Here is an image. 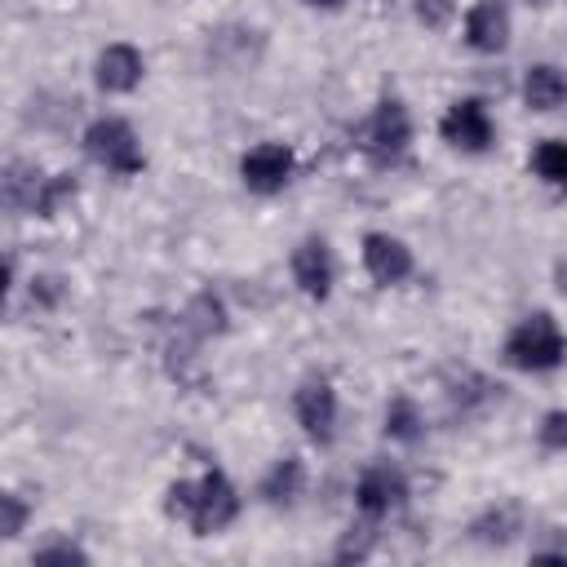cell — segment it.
I'll use <instances>...</instances> for the list:
<instances>
[{
  "mask_svg": "<svg viewBox=\"0 0 567 567\" xmlns=\"http://www.w3.org/2000/svg\"><path fill=\"white\" fill-rule=\"evenodd\" d=\"M412 9H416V18H421L425 27H434V31H439V27H447V22H452V13H456V9H452V0H416Z\"/></svg>",
  "mask_w": 567,
  "mask_h": 567,
  "instance_id": "44dd1931",
  "label": "cell"
},
{
  "mask_svg": "<svg viewBox=\"0 0 567 567\" xmlns=\"http://www.w3.org/2000/svg\"><path fill=\"white\" fill-rule=\"evenodd\" d=\"M239 177H244L248 190L275 195V190H284L288 177H292V151H288L284 142H257V146L239 159Z\"/></svg>",
  "mask_w": 567,
  "mask_h": 567,
  "instance_id": "8992f818",
  "label": "cell"
},
{
  "mask_svg": "<svg viewBox=\"0 0 567 567\" xmlns=\"http://www.w3.org/2000/svg\"><path fill=\"white\" fill-rule=\"evenodd\" d=\"M301 483H306V470H301L297 456H288V461H279V465L270 470V478L261 483V492H266L270 501H292V496L301 492Z\"/></svg>",
  "mask_w": 567,
  "mask_h": 567,
  "instance_id": "e0dca14e",
  "label": "cell"
},
{
  "mask_svg": "<svg viewBox=\"0 0 567 567\" xmlns=\"http://www.w3.org/2000/svg\"><path fill=\"white\" fill-rule=\"evenodd\" d=\"M292 408H297L301 430H306L315 443H328V439H332V425H337V394H332V385H328L323 377L306 381V385L297 390Z\"/></svg>",
  "mask_w": 567,
  "mask_h": 567,
  "instance_id": "ba28073f",
  "label": "cell"
},
{
  "mask_svg": "<svg viewBox=\"0 0 567 567\" xmlns=\"http://www.w3.org/2000/svg\"><path fill=\"white\" fill-rule=\"evenodd\" d=\"M177 328L190 337V341H204V337H217V332H226V310H221V301L213 297V292H199L186 310H182V319H177Z\"/></svg>",
  "mask_w": 567,
  "mask_h": 567,
  "instance_id": "5bb4252c",
  "label": "cell"
},
{
  "mask_svg": "<svg viewBox=\"0 0 567 567\" xmlns=\"http://www.w3.org/2000/svg\"><path fill=\"white\" fill-rule=\"evenodd\" d=\"M523 102H527L532 111H558V106L567 102V80H563V71L549 66V62L532 66V71L523 75Z\"/></svg>",
  "mask_w": 567,
  "mask_h": 567,
  "instance_id": "4fadbf2b",
  "label": "cell"
},
{
  "mask_svg": "<svg viewBox=\"0 0 567 567\" xmlns=\"http://www.w3.org/2000/svg\"><path fill=\"white\" fill-rule=\"evenodd\" d=\"M35 563H84V549H80V545H66V540H58V545H44V549H35Z\"/></svg>",
  "mask_w": 567,
  "mask_h": 567,
  "instance_id": "603a6c76",
  "label": "cell"
},
{
  "mask_svg": "<svg viewBox=\"0 0 567 567\" xmlns=\"http://www.w3.org/2000/svg\"><path fill=\"white\" fill-rule=\"evenodd\" d=\"M332 252H328V244L319 239V235H310V239H301L297 244V252H292V279H297V288L306 292V297H315V301H323L328 292H332Z\"/></svg>",
  "mask_w": 567,
  "mask_h": 567,
  "instance_id": "9c48e42d",
  "label": "cell"
},
{
  "mask_svg": "<svg viewBox=\"0 0 567 567\" xmlns=\"http://www.w3.org/2000/svg\"><path fill=\"white\" fill-rule=\"evenodd\" d=\"M306 4H315V9H337L341 0H306Z\"/></svg>",
  "mask_w": 567,
  "mask_h": 567,
  "instance_id": "d4e9b609",
  "label": "cell"
},
{
  "mask_svg": "<svg viewBox=\"0 0 567 567\" xmlns=\"http://www.w3.org/2000/svg\"><path fill=\"white\" fill-rule=\"evenodd\" d=\"M363 266L381 288H390V284H403L412 275V252L403 239L372 230V235H363Z\"/></svg>",
  "mask_w": 567,
  "mask_h": 567,
  "instance_id": "52a82bcc",
  "label": "cell"
},
{
  "mask_svg": "<svg viewBox=\"0 0 567 567\" xmlns=\"http://www.w3.org/2000/svg\"><path fill=\"white\" fill-rule=\"evenodd\" d=\"M93 80L97 89L106 93H133L142 84V53L133 44H106L97 53V66H93Z\"/></svg>",
  "mask_w": 567,
  "mask_h": 567,
  "instance_id": "8fae6325",
  "label": "cell"
},
{
  "mask_svg": "<svg viewBox=\"0 0 567 567\" xmlns=\"http://www.w3.org/2000/svg\"><path fill=\"white\" fill-rule=\"evenodd\" d=\"M354 496H359V509H363L368 518H381V514H390V509L403 505L408 483H403V474L390 470V465H368V470L359 474Z\"/></svg>",
  "mask_w": 567,
  "mask_h": 567,
  "instance_id": "30bf717a",
  "label": "cell"
},
{
  "mask_svg": "<svg viewBox=\"0 0 567 567\" xmlns=\"http://www.w3.org/2000/svg\"><path fill=\"white\" fill-rule=\"evenodd\" d=\"M84 151H89L93 164H102V168H111V173H120V177L142 173V164H146L142 146H137V133H133L124 120H115V115L93 120V124L84 128Z\"/></svg>",
  "mask_w": 567,
  "mask_h": 567,
  "instance_id": "3957f363",
  "label": "cell"
},
{
  "mask_svg": "<svg viewBox=\"0 0 567 567\" xmlns=\"http://www.w3.org/2000/svg\"><path fill=\"white\" fill-rule=\"evenodd\" d=\"M532 168H536L540 182H549L554 190L567 195V142H558V137L540 142V146L532 151Z\"/></svg>",
  "mask_w": 567,
  "mask_h": 567,
  "instance_id": "9a60e30c",
  "label": "cell"
},
{
  "mask_svg": "<svg viewBox=\"0 0 567 567\" xmlns=\"http://www.w3.org/2000/svg\"><path fill=\"white\" fill-rule=\"evenodd\" d=\"M554 275H558V288L567 292V261H558V270H554Z\"/></svg>",
  "mask_w": 567,
  "mask_h": 567,
  "instance_id": "cb8c5ba5",
  "label": "cell"
},
{
  "mask_svg": "<svg viewBox=\"0 0 567 567\" xmlns=\"http://www.w3.org/2000/svg\"><path fill=\"white\" fill-rule=\"evenodd\" d=\"M465 40L478 53H501L509 44V13H505V4L501 0H478L465 13Z\"/></svg>",
  "mask_w": 567,
  "mask_h": 567,
  "instance_id": "7c38bea8",
  "label": "cell"
},
{
  "mask_svg": "<svg viewBox=\"0 0 567 567\" xmlns=\"http://www.w3.org/2000/svg\"><path fill=\"white\" fill-rule=\"evenodd\" d=\"M532 4H545V0H532Z\"/></svg>",
  "mask_w": 567,
  "mask_h": 567,
  "instance_id": "484cf974",
  "label": "cell"
},
{
  "mask_svg": "<svg viewBox=\"0 0 567 567\" xmlns=\"http://www.w3.org/2000/svg\"><path fill=\"white\" fill-rule=\"evenodd\" d=\"M168 514L190 523L195 536H213V532L235 523L239 496H235V487L221 470H208L199 483H173L168 487Z\"/></svg>",
  "mask_w": 567,
  "mask_h": 567,
  "instance_id": "6da1fadb",
  "label": "cell"
},
{
  "mask_svg": "<svg viewBox=\"0 0 567 567\" xmlns=\"http://www.w3.org/2000/svg\"><path fill=\"white\" fill-rule=\"evenodd\" d=\"M505 359H509L514 368H523V372H549V368H558V363L567 359V337H563V328L554 323V315L536 310V315H527V319L509 332Z\"/></svg>",
  "mask_w": 567,
  "mask_h": 567,
  "instance_id": "7a4b0ae2",
  "label": "cell"
},
{
  "mask_svg": "<svg viewBox=\"0 0 567 567\" xmlns=\"http://www.w3.org/2000/svg\"><path fill=\"white\" fill-rule=\"evenodd\" d=\"M66 195H75V177H71V173H58V177H49V182L40 186V195H35V213L53 217V213H58V204H62Z\"/></svg>",
  "mask_w": 567,
  "mask_h": 567,
  "instance_id": "ac0fdd59",
  "label": "cell"
},
{
  "mask_svg": "<svg viewBox=\"0 0 567 567\" xmlns=\"http://www.w3.org/2000/svg\"><path fill=\"white\" fill-rule=\"evenodd\" d=\"M439 133H443L447 146H456L465 155H483L492 146V120H487L483 102H474V97L452 102L447 115H443V124H439Z\"/></svg>",
  "mask_w": 567,
  "mask_h": 567,
  "instance_id": "5b68a950",
  "label": "cell"
},
{
  "mask_svg": "<svg viewBox=\"0 0 567 567\" xmlns=\"http://www.w3.org/2000/svg\"><path fill=\"white\" fill-rule=\"evenodd\" d=\"M368 545H372V527H368V523H359V527H350V532H346V540H341L337 558H363V554H368Z\"/></svg>",
  "mask_w": 567,
  "mask_h": 567,
  "instance_id": "7402d4cb",
  "label": "cell"
},
{
  "mask_svg": "<svg viewBox=\"0 0 567 567\" xmlns=\"http://www.w3.org/2000/svg\"><path fill=\"white\" fill-rule=\"evenodd\" d=\"M408 142H412V120H408L403 102L399 97L377 102V111L363 124V142H359L368 151V159L372 164H399L408 155Z\"/></svg>",
  "mask_w": 567,
  "mask_h": 567,
  "instance_id": "277c9868",
  "label": "cell"
},
{
  "mask_svg": "<svg viewBox=\"0 0 567 567\" xmlns=\"http://www.w3.org/2000/svg\"><path fill=\"white\" fill-rule=\"evenodd\" d=\"M385 434L390 439H399V443H416L421 439V412H416V403L412 399H390V408H385Z\"/></svg>",
  "mask_w": 567,
  "mask_h": 567,
  "instance_id": "2e32d148",
  "label": "cell"
},
{
  "mask_svg": "<svg viewBox=\"0 0 567 567\" xmlns=\"http://www.w3.org/2000/svg\"><path fill=\"white\" fill-rule=\"evenodd\" d=\"M540 447H549V452H563L567 447V412H545V421H540Z\"/></svg>",
  "mask_w": 567,
  "mask_h": 567,
  "instance_id": "d6986e66",
  "label": "cell"
},
{
  "mask_svg": "<svg viewBox=\"0 0 567 567\" xmlns=\"http://www.w3.org/2000/svg\"><path fill=\"white\" fill-rule=\"evenodd\" d=\"M22 523H27V505L9 492V496H0V536H18L22 532Z\"/></svg>",
  "mask_w": 567,
  "mask_h": 567,
  "instance_id": "ffe728a7",
  "label": "cell"
}]
</instances>
